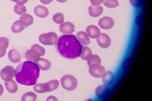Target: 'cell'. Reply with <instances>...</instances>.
I'll return each mask as SVG.
<instances>
[{
    "instance_id": "obj_1",
    "label": "cell",
    "mask_w": 152,
    "mask_h": 101,
    "mask_svg": "<svg viewBox=\"0 0 152 101\" xmlns=\"http://www.w3.org/2000/svg\"><path fill=\"white\" fill-rule=\"evenodd\" d=\"M55 45L58 53L62 57L73 60L81 55L83 46L73 35L60 36Z\"/></svg>"
},
{
    "instance_id": "obj_2",
    "label": "cell",
    "mask_w": 152,
    "mask_h": 101,
    "mask_svg": "<svg viewBox=\"0 0 152 101\" xmlns=\"http://www.w3.org/2000/svg\"><path fill=\"white\" fill-rule=\"evenodd\" d=\"M39 74L40 69L38 64L29 61L21 62L15 70L16 80L24 86L35 85Z\"/></svg>"
},
{
    "instance_id": "obj_3",
    "label": "cell",
    "mask_w": 152,
    "mask_h": 101,
    "mask_svg": "<svg viewBox=\"0 0 152 101\" xmlns=\"http://www.w3.org/2000/svg\"><path fill=\"white\" fill-rule=\"evenodd\" d=\"M61 86L63 89L68 91H72L77 89L78 81L73 76L66 74L63 76L60 80Z\"/></svg>"
},
{
    "instance_id": "obj_4",
    "label": "cell",
    "mask_w": 152,
    "mask_h": 101,
    "mask_svg": "<svg viewBox=\"0 0 152 101\" xmlns=\"http://www.w3.org/2000/svg\"><path fill=\"white\" fill-rule=\"evenodd\" d=\"M58 38L56 33L50 32L39 35V41L44 45H54L56 44Z\"/></svg>"
},
{
    "instance_id": "obj_5",
    "label": "cell",
    "mask_w": 152,
    "mask_h": 101,
    "mask_svg": "<svg viewBox=\"0 0 152 101\" xmlns=\"http://www.w3.org/2000/svg\"><path fill=\"white\" fill-rule=\"evenodd\" d=\"M0 76L4 81H10L15 77V70L13 67L7 65L0 71Z\"/></svg>"
},
{
    "instance_id": "obj_6",
    "label": "cell",
    "mask_w": 152,
    "mask_h": 101,
    "mask_svg": "<svg viewBox=\"0 0 152 101\" xmlns=\"http://www.w3.org/2000/svg\"><path fill=\"white\" fill-rule=\"evenodd\" d=\"M105 71L104 67L100 64H93L89 66V73L94 77H101Z\"/></svg>"
},
{
    "instance_id": "obj_7",
    "label": "cell",
    "mask_w": 152,
    "mask_h": 101,
    "mask_svg": "<svg viewBox=\"0 0 152 101\" xmlns=\"http://www.w3.org/2000/svg\"><path fill=\"white\" fill-rule=\"evenodd\" d=\"M98 24L102 29L104 30H109L113 27L115 22L112 18L109 17H104L99 20Z\"/></svg>"
},
{
    "instance_id": "obj_8",
    "label": "cell",
    "mask_w": 152,
    "mask_h": 101,
    "mask_svg": "<svg viewBox=\"0 0 152 101\" xmlns=\"http://www.w3.org/2000/svg\"><path fill=\"white\" fill-rule=\"evenodd\" d=\"M97 42L101 48L106 49L109 47L111 45V39L106 33H102L99 37L97 38Z\"/></svg>"
},
{
    "instance_id": "obj_9",
    "label": "cell",
    "mask_w": 152,
    "mask_h": 101,
    "mask_svg": "<svg viewBox=\"0 0 152 101\" xmlns=\"http://www.w3.org/2000/svg\"><path fill=\"white\" fill-rule=\"evenodd\" d=\"M59 30L64 35H70L75 31V26L72 23L70 22H63L60 24Z\"/></svg>"
},
{
    "instance_id": "obj_10",
    "label": "cell",
    "mask_w": 152,
    "mask_h": 101,
    "mask_svg": "<svg viewBox=\"0 0 152 101\" xmlns=\"http://www.w3.org/2000/svg\"><path fill=\"white\" fill-rule=\"evenodd\" d=\"M110 92V89L105 84L99 86L96 89V94L97 96L102 99L106 98L109 94Z\"/></svg>"
},
{
    "instance_id": "obj_11",
    "label": "cell",
    "mask_w": 152,
    "mask_h": 101,
    "mask_svg": "<svg viewBox=\"0 0 152 101\" xmlns=\"http://www.w3.org/2000/svg\"><path fill=\"white\" fill-rule=\"evenodd\" d=\"M25 57L27 61H32L34 62H36L38 61L41 55L38 51L35 49L31 48L30 49L28 50L25 54Z\"/></svg>"
},
{
    "instance_id": "obj_12",
    "label": "cell",
    "mask_w": 152,
    "mask_h": 101,
    "mask_svg": "<svg viewBox=\"0 0 152 101\" xmlns=\"http://www.w3.org/2000/svg\"><path fill=\"white\" fill-rule=\"evenodd\" d=\"M86 33L92 39H97L101 34L100 29L95 25H90L86 29Z\"/></svg>"
},
{
    "instance_id": "obj_13",
    "label": "cell",
    "mask_w": 152,
    "mask_h": 101,
    "mask_svg": "<svg viewBox=\"0 0 152 101\" xmlns=\"http://www.w3.org/2000/svg\"><path fill=\"white\" fill-rule=\"evenodd\" d=\"M26 28H27L26 23L21 19L16 21L12 26V31L15 33H18L22 32Z\"/></svg>"
},
{
    "instance_id": "obj_14",
    "label": "cell",
    "mask_w": 152,
    "mask_h": 101,
    "mask_svg": "<svg viewBox=\"0 0 152 101\" xmlns=\"http://www.w3.org/2000/svg\"><path fill=\"white\" fill-rule=\"evenodd\" d=\"M34 13L38 17L45 18L49 15V11L43 6H37L34 9Z\"/></svg>"
},
{
    "instance_id": "obj_15",
    "label": "cell",
    "mask_w": 152,
    "mask_h": 101,
    "mask_svg": "<svg viewBox=\"0 0 152 101\" xmlns=\"http://www.w3.org/2000/svg\"><path fill=\"white\" fill-rule=\"evenodd\" d=\"M77 38L82 45L87 46L90 44V37L85 32H78L77 34Z\"/></svg>"
},
{
    "instance_id": "obj_16",
    "label": "cell",
    "mask_w": 152,
    "mask_h": 101,
    "mask_svg": "<svg viewBox=\"0 0 152 101\" xmlns=\"http://www.w3.org/2000/svg\"><path fill=\"white\" fill-rule=\"evenodd\" d=\"M9 45V39L6 37L0 38V58L3 57L6 53Z\"/></svg>"
},
{
    "instance_id": "obj_17",
    "label": "cell",
    "mask_w": 152,
    "mask_h": 101,
    "mask_svg": "<svg viewBox=\"0 0 152 101\" xmlns=\"http://www.w3.org/2000/svg\"><path fill=\"white\" fill-rule=\"evenodd\" d=\"M8 57L13 63H19L21 61V55L19 51L15 49H12L9 51Z\"/></svg>"
},
{
    "instance_id": "obj_18",
    "label": "cell",
    "mask_w": 152,
    "mask_h": 101,
    "mask_svg": "<svg viewBox=\"0 0 152 101\" xmlns=\"http://www.w3.org/2000/svg\"><path fill=\"white\" fill-rule=\"evenodd\" d=\"M103 12V8L102 6H90L88 8L89 15L92 17H97L100 16Z\"/></svg>"
},
{
    "instance_id": "obj_19",
    "label": "cell",
    "mask_w": 152,
    "mask_h": 101,
    "mask_svg": "<svg viewBox=\"0 0 152 101\" xmlns=\"http://www.w3.org/2000/svg\"><path fill=\"white\" fill-rule=\"evenodd\" d=\"M60 83L57 80H52L44 83L45 92H50L57 89L59 86Z\"/></svg>"
},
{
    "instance_id": "obj_20",
    "label": "cell",
    "mask_w": 152,
    "mask_h": 101,
    "mask_svg": "<svg viewBox=\"0 0 152 101\" xmlns=\"http://www.w3.org/2000/svg\"><path fill=\"white\" fill-rule=\"evenodd\" d=\"M102 81L105 85H110L114 80V74L111 71H105L102 76Z\"/></svg>"
},
{
    "instance_id": "obj_21",
    "label": "cell",
    "mask_w": 152,
    "mask_h": 101,
    "mask_svg": "<svg viewBox=\"0 0 152 101\" xmlns=\"http://www.w3.org/2000/svg\"><path fill=\"white\" fill-rule=\"evenodd\" d=\"M37 64H38L39 69L44 71H47L49 70L51 66V63L49 60L41 57L37 62Z\"/></svg>"
},
{
    "instance_id": "obj_22",
    "label": "cell",
    "mask_w": 152,
    "mask_h": 101,
    "mask_svg": "<svg viewBox=\"0 0 152 101\" xmlns=\"http://www.w3.org/2000/svg\"><path fill=\"white\" fill-rule=\"evenodd\" d=\"M5 86L7 90L10 93H15L17 92L18 90V86L16 81L12 79L10 81L5 82Z\"/></svg>"
},
{
    "instance_id": "obj_23",
    "label": "cell",
    "mask_w": 152,
    "mask_h": 101,
    "mask_svg": "<svg viewBox=\"0 0 152 101\" xmlns=\"http://www.w3.org/2000/svg\"><path fill=\"white\" fill-rule=\"evenodd\" d=\"M92 55H93L92 51L89 47L87 46L83 47L80 57L83 60H88Z\"/></svg>"
},
{
    "instance_id": "obj_24",
    "label": "cell",
    "mask_w": 152,
    "mask_h": 101,
    "mask_svg": "<svg viewBox=\"0 0 152 101\" xmlns=\"http://www.w3.org/2000/svg\"><path fill=\"white\" fill-rule=\"evenodd\" d=\"M37 94L35 93L32 92H29L25 93L22 97V101H28V100L35 101L37 100Z\"/></svg>"
},
{
    "instance_id": "obj_25",
    "label": "cell",
    "mask_w": 152,
    "mask_h": 101,
    "mask_svg": "<svg viewBox=\"0 0 152 101\" xmlns=\"http://www.w3.org/2000/svg\"><path fill=\"white\" fill-rule=\"evenodd\" d=\"M103 4L109 9H115L119 5L118 0H103Z\"/></svg>"
},
{
    "instance_id": "obj_26",
    "label": "cell",
    "mask_w": 152,
    "mask_h": 101,
    "mask_svg": "<svg viewBox=\"0 0 152 101\" xmlns=\"http://www.w3.org/2000/svg\"><path fill=\"white\" fill-rule=\"evenodd\" d=\"M14 12L18 15L23 16L26 13V8L24 5L16 4L14 7Z\"/></svg>"
},
{
    "instance_id": "obj_27",
    "label": "cell",
    "mask_w": 152,
    "mask_h": 101,
    "mask_svg": "<svg viewBox=\"0 0 152 101\" xmlns=\"http://www.w3.org/2000/svg\"><path fill=\"white\" fill-rule=\"evenodd\" d=\"M20 19L23 20L26 23L27 27L32 25L34 23L33 17L31 15H29V14L26 13L25 15L22 16V17L20 18Z\"/></svg>"
},
{
    "instance_id": "obj_28",
    "label": "cell",
    "mask_w": 152,
    "mask_h": 101,
    "mask_svg": "<svg viewBox=\"0 0 152 101\" xmlns=\"http://www.w3.org/2000/svg\"><path fill=\"white\" fill-rule=\"evenodd\" d=\"M53 20L54 23L57 24H61L64 22V15L61 13H58L53 16Z\"/></svg>"
},
{
    "instance_id": "obj_29",
    "label": "cell",
    "mask_w": 152,
    "mask_h": 101,
    "mask_svg": "<svg viewBox=\"0 0 152 101\" xmlns=\"http://www.w3.org/2000/svg\"><path fill=\"white\" fill-rule=\"evenodd\" d=\"M88 65L90 66V65L93 64H101V59L99 57L98 55H93L88 60Z\"/></svg>"
},
{
    "instance_id": "obj_30",
    "label": "cell",
    "mask_w": 152,
    "mask_h": 101,
    "mask_svg": "<svg viewBox=\"0 0 152 101\" xmlns=\"http://www.w3.org/2000/svg\"><path fill=\"white\" fill-rule=\"evenodd\" d=\"M132 60V58L131 57H128L125 59V60L123 61L122 64V67L124 70L126 71L127 70H128V68L131 65Z\"/></svg>"
},
{
    "instance_id": "obj_31",
    "label": "cell",
    "mask_w": 152,
    "mask_h": 101,
    "mask_svg": "<svg viewBox=\"0 0 152 101\" xmlns=\"http://www.w3.org/2000/svg\"><path fill=\"white\" fill-rule=\"evenodd\" d=\"M34 90L35 92L38 93H45L44 87V83H38L35 84L34 87Z\"/></svg>"
},
{
    "instance_id": "obj_32",
    "label": "cell",
    "mask_w": 152,
    "mask_h": 101,
    "mask_svg": "<svg viewBox=\"0 0 152 101\" xmlns=\"http://www.w3.org/2000/svg\"><path fill=\"white\" fill-rule=\"evenodd\" d=\"M31 48L32 49H35L37 51H38V52L39 53L41 57L44 56L45 55V49L43 47H41L40 45H39L38 44H34V45L32 46Z\"/></svg>"
},
{
    "instance_id": "obj_33",
    "label": "cell",
    "mask_w": 152,
    "mask_h": 101,
    "mask_svg": "<svg viewBox=\"0 0 152 101\" xmlns=\"http://www.w3.org/2000/svg\"><path fill=\"white\" fill-rule=\"evenodd\" d=\"M129 3L132 7L138 8L142 6L143 0H129Z\"/></svg>"
},
{
    "instance_id": "obj_34",
    "label": "cell",
    "mask_w": 152,
    "mask_h": 101,
    "mask_svg": "<svg viewBox=\"0 0 152 101\" xmlns=\"http://www.w3.org/2000/svg\"><path fill=\"white\" fill-rule=\"evenodd\" d=\"M142 18H143L142 14H140L138 15V16L137 17L136 20H135V22H136V24L137 26H141L142 22Z\"/></svg>"
},
{
    "instance_id": "obj_35",
    "label": "cell",
    "mask_w": 152,
    "mask_h": 101,
    "mask_svg": "<svg viewBox=\"0 0 152 101\" xmlns=\"http://www.w3.org/2000/svg\"><path fill=\"white\" fill-rule=\"evenodd\" d=\"M90 3L93 6H99L103 3V0H90Z\"/></svg>"
},
{
    "instance_id": "obj_36",
    "label": "cell",
    "mask_w": 152,
    "mask_h": 101,
    "mask_svg": "<svg viewBox=\"0 0 152 101\" xmlns=\"http://www.w3.org/2000/svg\"><path fill=\"white\" fill-rule=\"evenodd\" d=\"M53 0H40L41 3L44 5H47L51 3Z\"/></svg>"
},
{
    "instance_id": "obj_37",
    "label": "cell",
    "mask_w": 152,
    "mask_h": 101,
    "mask_svg": "<svg viewBox=\"0 0 152 101\" xmlns=\"http://www.w3.org/2000/svg\"><path fill=\"white\" fill-rule=\"evenodd\" d=\"M47 101H50V100H55V101H57V100H58V99L57 97H56L55 96H51L48 97L46 99Z\"/></svg>"
},
{
    "instance_id": "obj_38",
    "label": "cell",
    "mask_w": 152,
    "mask_h": 101,
    "mask_svg": "<svg viewBox=\"0 0 152 101\" xmlns=\"http://www.w3.org/2000/svg\"><path fill=\"white\" fill-rule=\"evenodd\" d=\"M28 1V0H19L17 3V4L19 5H23L26 4Z\"/></svg>"
},
{
    "instance_id": "obj_39",
    "label": "cell",
    "mask_w": 152,
    "mask_h": 101,
    "mask_svg": "<svg viewBox=\"0 0 152 101\" xmlns=\"http://www.w3.org/2000/svg\"><path fill=\"white\" fill-rule=\"evenodd\" d=\"M3 92H4V88H3V86L1 84H0V96H1L3 94Z\"/></svg>"
},
{
    "instance_id": "obj_40",
    "label": "cell",
    "mask_w": 152,
    "mask_h": 101,
    "mask_svg": "<svg viewBox=\"0 0 152 101\" xmlns=\"http://www.w3.org/2000/svg\"><path fill=\"white\" fill-rule=\"evenodd\" d=\"M56 1L59 3H64V2L67 1V0H56Z\"/></svg>"
},
{
    "instance_id": "obj_41",
    "label": "cell",
    "mask_w": 152,
    "mask_h": 101,
    "mask_svg": "<svg viewBox=\"0 0 152 101\" xmlns=\"http://www.w3.org/2000/svg\"><path fill=\"white\" fill-rule=\"evenodd\" d=\"M10 1H13V2H15V3H18V1H19V0H10Z\"/></svg>"
}]
</instances>
